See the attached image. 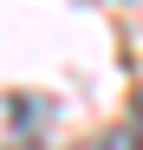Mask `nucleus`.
Masks as SVG:
<instances>
[{
	"label": "nucleus",
	"instance_id": "nucleus-1",
	"mask_svg": "<svg viewBox=\"0 0 143 150\" xmlns=\"http://www.w3.org/2000/svg\"><path fill=\"white\" fill-rule=\"evenodd\" d=\"M130 150H143V91H137V105H130Z\"/></svg>",
	"mask_w": 143,
	"mask_h": 150
},
{
	"label": "nucleus",
	"instance_id": "nucleus-2",
	"mask_svg": "<svg viewBox=\"0 0 143 150\" xmlns=\"http://www.w3.org/2000/svg\"><path fill=\"white\" fill-rule=\"evenodd\" d=\"M98 150H117V144H98Z\"/></svg>",
	"mask_w": 143,
	"mask_h": 150
}]
</instances>
